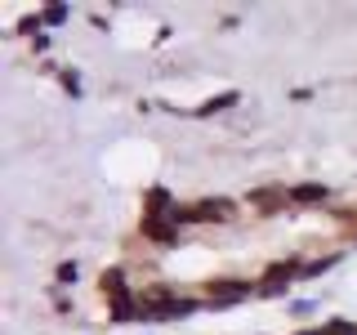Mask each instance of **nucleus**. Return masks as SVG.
Masks as SVG:
<instances>
[{"instance_id":"obj_1","label":"nucleus","mask_w":357,"mask_h":335,"mask_svg":"<svg viewBox=\"0 0 357 335\" xmlns=\"http://www.w3.org/2000/svg\"><path fill=\"white\" fill-rule=\"evenodd\" d=\"M237 215V206H232V201H197L192 210H174V223H210V219H232Z\"/></svg>"},{"instance_id":"obj_2","label":"nucleus","mask_w":357,"mask_h":335,"mask_svg":"<svg viewBox=\"0 0 357 335\" xmlns=\"http://www.w3.org/2000/svg\"><path fill=\"white\" fill-rule=\"evenodd\" d=\"M255 290H259L255 282H219L215 277V282L206 286V295L215 299V304H228V299H245V295H255Z\"/></svg>"},{"instance_id":"obj_3","label":"nucleus","mask_w":357,"mask_h":335,"mask_svg":"<svg viewBox=\"0 0 357 335\" xmlns=\"http://www.w3.org/2000/svg\"><path fill=\"white\" fill-rule=\"evenodd\" d=\"M250 206H259L264 215H273V210L290 206V188H255V193H250Z\"/></svg>"},{"instance_id":"obj_4","label":"nucleus","mask_w":357,"mask_h":335,"mask_svg":"<svg viewBox=\"0 0 357 335\" xmlns=\"http://www.w3.org/2000/svg\"><path fill=\"white\" fill-rule=\"evenodd\" d=\"M143 237H152L156 246H178V223L174 219H143Z\"/></svg>"},{"instance_id":"obj_5","label":"nucleus","mask_w":357,"mask_h":335,"mask_svg":"<svg viewBox=\"0 0 357 335\" xmlns=\"http://www.w3.org/2000/svg\"><path fill=\"white\" fill-rule=\"evenodd\" d=\"M331 193L321 184H299V188H290V206H308V201H326Z\"/></svg>"},{"instance_id":"obj_6","label":"nucleus","mask_w":357,"mask_h":335,"mask_svg":"<svg viewBox=\"0 0 357 335\" xmlns=\"http://www.w3.org/2000/svg\"><path fill=\"white\" fill-rule=\"evenodd\" d=\"M103 295H107V299H126V295H130V290H126V273H121V268L103 273Z\"/></svg>"},{"instance_id":"obj_7","label":"nucleus","mask_w":357,"mask_h":335,"mask_svg":"<svg viewBox=\"0 0 357 335\" xmlns=\"http://www.w3.org/2000/svg\"><path fill=\"white\" fill-rule=\"evenodd\" d=\"M321 331H326V335H357V322H344V318H335V322H326Z\"/></svg>"},{"instance_id":"obj_8","label":"nucleus","mask_w":357,"mask_h":335,"mask_svg":"<svg viewBox=\"0 0 357 335\" xmlns=\"http://www.w3.org/2000/svg\"><path fill=\"white\" fill-rule=\"evenodd\" d=\"M59 282H76V264H63L59 268Z\"/></svg>"},{"instance_id":"obj_9","label":"nucleus","mask_w":357,"mask_h":335,"mask_svg":"<svg viewBox=\"0 0 357 335\" xmlns=\"http://www.w3.org/2000/svg\"><path fill=\"white\" fill-rule=\"evenodd\" d=\"M299 335H326V331H299Z\"/></svg>"}]
</instances>
